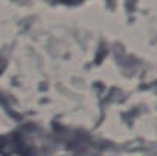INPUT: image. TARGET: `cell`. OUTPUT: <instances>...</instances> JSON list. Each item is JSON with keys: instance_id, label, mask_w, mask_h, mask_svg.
<instances>
[{"instance_id": "cell-1", "label": "cell", "mask_w": 157, "mask_h": 156, "mask_svg": "<svg viewBox=\"0 0 157 156\" xmlns=\"http://www.w3.org/2000/svg\"><path fill=\"white\" fill-rule=\"evenodd\" d=\"M58 2H64V3H70L72 5V3H78L79 0H58Z\"/></svg>"}]
</instances>
